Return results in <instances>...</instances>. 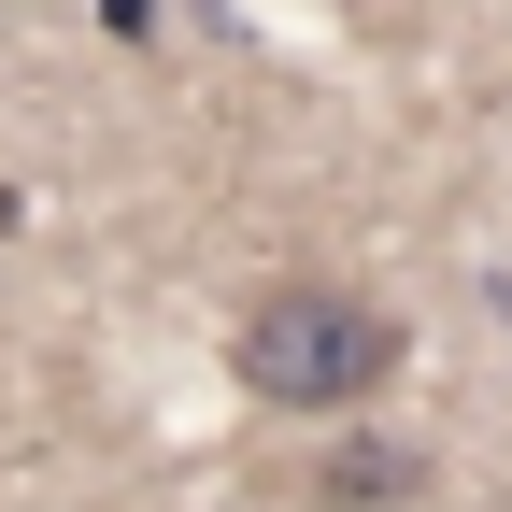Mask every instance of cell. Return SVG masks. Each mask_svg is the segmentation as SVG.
<instances>
[{
  "label": "cell",
  "instance_id": "cell-1",
  "mask_svg": "<svg viewBox=\"0 0 512 512\" xmlns=\"http://www.w3.org/2000/svg\"><path fill=\"white\" fill-rule=\"evenodd\" d=\"M228 370H242V399H271V413H356V399H384V370H399V313L299 271V285H271L228 328Z\"/></svg>",
  "mask_w": 512,
  "mask_h": 512
},
{
  "label": "cell",
  "instance_id": "cell-2",
  "mask_svg": "<svg viewBox=\"0 0 512 512\" xmlns=\"http://www.w3.org/2000/svg\"><path fill=\"white\" fill-rule=\"evenodd\" d=\"M413 484H427V456H413V441H342V456L313 470V498H328V512H370V498H413Z\"/></svg>",
  "mask_w": 512,
  "mask_h": 512
},
{
  "label": "cell",
  "instance_id": "cell-3",
  "mask_svg": "<svg viewBox=\"0 0 512 512\" xmlns=\"http://www.w3.org/2000/svg\"><path fill=\"white\" fill-rule=\"evenodd\" d=\"M100 29L114 43H157V0H100Z\"/></svg>",
  "mask_w": 512,
  "mask_h": 512
}]
</instances>
